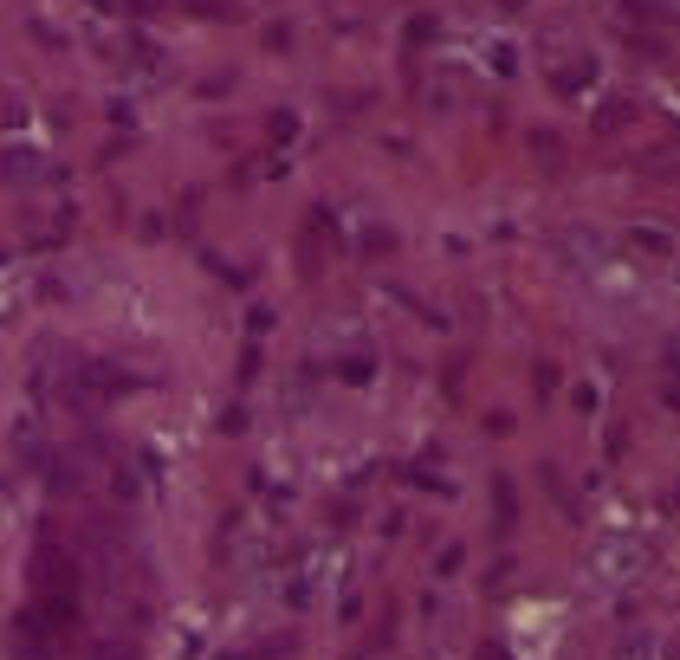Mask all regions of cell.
<instances>
[{"label":"cell","mask_w":680,"mask_h":660,"mask_svg":"<svg viewBox=\"0 0 680 660\" xmlns=\"http://www.w3.org/2000/svg\"><path fill=\"white\" fill-rule=\"evenodd\" d=\"M616 660H648V628H629V635L616 641Z\"/></svg>","instance_id":"3"},{"label":"cell","mask_w":680,"mask_h":660,"mask_svg":"<svg viewBox=\"0 0 680 660\" xmlns=\"http://www.w3.org/2000/svg\"><path fill=\"white\" fill-rule=\"evenodd\" d=\"M661 660H680V628H674L668 641H661Z\"/></svg>","instance_id":"4"},{"label":"cell","mask_w":680,"mask_h":660,"mask_svg":"<svg viewBox=\"0 0 680 660\" xmlns=\"http://www.w3.org/2000/svg\"><path fill=\"white\" fill-rule=\"evenodd\" d=\"M642 570H648V538H635V531H616V538H603V544H596V557H590V576H596L603 589L635 583Z\"/></svg>","instance_id":"1"},{"label":"cell","mask_w":680,"mask_h":660,"mask_svg":"<svg viewBox=\"0 0 680 660\" xmlns=\"http://www.w3.org/2000/svg\"><path fill=\"white\" fill-rule=\"evenodd\" d=\"M480 660H506V654H499V648H480Z\"/></svg>","instance_id":"5"},{"label":"cell","mask_w":680,"mask_h":660,"mask_svg":"<svg viewBox=\"0 0 680 660\" xmlns=\"http://www.w3.org/2000/svg\"><path fill=\"white\" fill-rule=\"evenodd\" d=\"M629 246H635V253H655V259H668V253H674V233H655V227H629Z\"/></svg>","instance_id":"2"}]
</instances>
